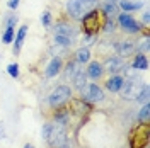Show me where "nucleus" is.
I'll return each instance as SVG.
<instances>
[{
    "label": "nucleus",
    "mask_w": 150,
    "mask_h": 148,
    "mask_svg": "<svg viewBox=\"0 0 150 148\" xmlns=\"http://www.w3.org/2000/svg\"><path fill=\"white\" fill-rule=\"evenodd\" d=\"M131 66H133L135 70H147V68H149V60H147V56L138 53V55L135 56L133 65H131Z\"/></svg>",
    "instance_id": "dca6fc26"
},
{
    "label": "nucleus",
    "mask_w": 150,
    "mask_h": 148,
    "mask_svg": "<svg viewBox=\"0 0 150 148\" xmlns=\"http://www.w3.org/2000/svg\"><path fill=\"white\" fill-rule=\"evenodd\" d=\"M7 5H9V9H17L19 0H9V2H7Z\"/></svg>",
    "instance_id": "c85d7f7f"
},
{
    "label": "nucleus",
    "mask_w": 150,
    "mask_h": 148,
    "mask_svg": "<svg viewBox=\"0 0 150 148\" xmlns=\"http://www.w3.org/2000/svg\"><path fill=\"white\" fill-rule=\"evenodd\" d=\"M26 32H28V26H21L17 36H16V41H14V53L17 55L22 48V43H24V37H26Z\"/></svg>",
    "instance_id": "2eb2a0df"
},
{
    "label": "nucleus",
    "mask_w": 150,
    "mask_h": 148,
    "mask_svg": "<svg viewBox=\"0 0 150 148\" xmlns=\"http://www.w3.org/2000/svg\"><path fill=\"white\" fill-rule=\"evenodd\" d=\"M7 72H9V75L12 78H17L19 77V65L17 63H10V65L7 66Z\"/></svg>",
    "instance_id": "bb28decb"
},
{
    "label": "nucleus",
    "mask_w": 150,
    "mask_h": 148,
    "mask_svg": "<svg viewBox=\"0 0 150 148\" xmlns=\"http://www.w3.org/2000/svg\"><path fill=\"white\" fill-rule=\"evenodd\" d=\"M108 2H116V0H108Z\"/></svg>",
    "instance_id": "72a5a7b5"
},
{
    "label": "nucleus",
    "mask_w": 150,
    "mask_h": 148,
    "mask_svg": "<svg viewBox=\"0 0 150 148\" xmlns=\"http://www.w3.org/2000/svg\"><path fill=\"white\" fill-rule=\"evenodd\" d=\"M43 138L50 143L51 148H65L67 147V131L65 124L62 123H48L43 128Z\"/></svg>",
    "instance_id": "f257e3e1"
},
{
    "label": "nucleus",
    "mask_w": 150,
    "mask_h": 148,
    "mask_svg": "<svg viewBox=\"0 0 150 148\" xmlns=\"http://www.w3.org/2000/svg\"><path fill=\"white\" fill-rule=\"evenodd\" d=\"M70 99H72V90H70V87L60 85V87H56L55 90L51 92V95H50V106H51V107H58V106L67 104Z\"/></svg>",
    "instance_id": "423d86ee"
},
{
    "label": "nucleus",
    "mask_w": 150,
    "mask_h": 148,
    "mask_svg": "<svg viewBox=\"0 0 150 148\" xmlns=\"http://www.w3.org/2000/svg\"><path fill=\"white\" fill-rule=\"evenodd\" d=\"M103 14L106 17H111L114 14H118V7L112 2H108V4H104V7H103Z\"/></svg>",
    "instance_id": "412c9836"
},
{
    "label": "nucleus",
    "mask_w": 150,
    "mask_h": 148,
    "mask_svg": "<svg viewBox=\"0 0 150 148\" xmlns=\"http://www.w3.org/2000/svg\"><path fill=\"white\" fill-rule=\"evenodd\" d=\"M80 92H82V95H84L85 99H89V101H92V102H101L104 99L103 89H101V87H97V83L85 85Z\"/></svg>",
    "instance_id": "1a4fd4ad"
},
{
    "label": "nucleus",
    "mask_w": 150,
    "mask_h": 148,
    "mask_svg": "<svg viewBox=\"0 0 150 148\" xmlns=\"http://www.w3.org/2000/svg\"><path fill=\"white\" fill-rule=\"evenodd\" d=\"M41 22H43V26H50L51 24V14L50 12H45L41 16Z\"/></svg>",
    "instance_id": "cd10ccee"
},
{
    "label": "nucleus",
    "mask_w": 150,
    "mask_h": 148,
    "mask_svg": "<svg viewBox=\"0 0 150 148\" xmlns=\"http://www.w3.org/2000/svg\"><path fill=\"white\" fill-rule=\"evenodd\" d=\"M5 138V131H4V128H2V123H0V140Z\"/></svg>",
    "instance_id": "7c9ffc66"
},
{
    "label": "nucleus",
    "mask_w": 150,
    "mask_h": 148,
    "mask_svg": "<svg viewBox=\"0 0 150 148\" xmlns=\"http://www.w3.org/2000/svg\"><path fill=\"white\" fill-rule=\"evenodd\" d=\"M75 58H77L79 63H87V61L91 60V51H89V48H80V49H77Z\"/></svg>",
    "instance_id": "a211bd4d"
},
{
    "label": "nucleus",
    "mask_w": 150,
    "mask_h": 148,
    "mask_svg": "<svg viewBox=\"0 0 150 148\" xmlns=\"http://www.w3.org/2000/svg\"><path fill=\"white\" fill-rule=\"evenodd\" d=\"M149 17H150V16H149V12H147V14L143 16V20H145V24H149Z\"/></svg>",
    "instance_id": "2f4dec72"
},
{
    "label": "nucleus",
    "mask_w": 150,
    "mask_h": 148,
    "mask_svg": "<svg viewBox=\"0 0 150 148\" xmlns=\"http://www.w3.org/2000/svg\"><path fill=\"white\" fill-rule=\"evenodd\" d=\"M62 66H63V61H62V58H53L51 61H50V65L46 66V77L48 78H53L56 75L60 73V70H62Z\"/></svg>",
    "instance_id": "f8f14e48"
},
{
    "label": "nucleus",
    "mask_w": 150,
    "mask_h": 148,
    "mask_svg": "<svg viewBox=\"0 0 150 148\" xmlns=\"http://www.w3.org/2000/svg\"><path fill=\"white\" fill-rule=\"evenodd\" d=\"M149 116H150V106H149V102L142 107V111L140 114H138V119L142 121V123H149Z\"/></svg>",
    "instance_id": "b1692460"
},
{
    "label": "nucleus",
    "mask_w": 150,
    "mask_h": 148,
    "mask_svg": "<svg viewBox=\"0 0 150 148\" xmlns=\"http://www.w3.org/2000/svg\"><path fill=\"white\" fill-rule=\"evenodd\" d=\"M68 109H70V112H74L77 116H87L92 111V106L89 102H85L84 99H70Z\"/></svg>",
    "instance_id": "6e6552de"
},
{
    "label": "nucleus",
    "mask_w": 150,
    "mask_h": 148,
    "mask_svg": "<svg viewBox=\"0 0 150 148\" xmlns=\"http://www.w3.org/2000/svg\"><path fill=\"white\" fill-rule=\"evenodd\" d=\"M55 43L58 46H70L72 44V37L68 36H62V34H55Z\"/></svg>",
    "instance_id": "5701e85b"
},
{
    "label": "nucleus",
    "mask_w": 150,
    "mask_h": 148,
    "mask_svg": "<svg viewBox=\"0 0 150 148\" xmlns=\"http://www.w3.org/2000/svg\"><path fill=\"white\" fill-rule=\"evenodd\" d=\"M138 49H143V51H147V49H149V39H145V43H143V44L138 48Z\"/></svg>",
    "instance_id": "c756f323"
},
{
    "label": "nucleus",
    "mask_w": 150,
    "mask_h": 148,
    "mask_svg": "<svg viewBox=\"0 0 150 148\" xmlns=\"http://www.w3.org/2000/svg\"><path fill=\"white\" fill-rule=\"evenodd\" d=\"M104 70H108V72H111V73H116V72H120L125 63H123V58L120 56H112V58H108V61L104 63Z\"/></svg>",
    "instance_id": "9b49d317"
},
{
    "label": "nucleus",
    "mask_w": 150,
    "mask_h": 148,
    "mask_svg": "<svg viewBox=\"0 0 150 148\" xmlns=\"http://www.w3.org/2000/svg\"><path fill=\"white\" fill-rule=\"evenodd\" d=\"M114 49L120 55V58H128V56H131L137 51V44L133 41H118L114 44Z\"/></svg>",
    "instance_id": "9d476101"
},
{
    "label": "nucleus",
    "mask_w": 150,
    "mask_h": 148,
    "mask_svg": "<svg viewBox=\"0 0 150 148\" xmlns=\"http://www.w3.org/2000/svg\"><path fill=\"white\" fill-rule=\"evenodd\" d=\"M123 80H125L123 77L114 75V77H111V78L106 80V89L111 90V92H120V89H121V85H123Z\"/></svg>",
    "instance_id": "4468645a"
},
{
    "label": "nucleus",
    "mask_w": 150,
    "mask_h": 148,
    "mask_svg": "<svg viewBox=\"0 0 150 148\" xmlns=\"http://www.w3.org/2000/svg\"><path fill=\"white\" fill-rule=\"evenodd\" d=\"M121 9L125 10V12H131V10H138L142 7V4L138 2V4H133V2H128V0H121Z\"/></svg>",
    "instance_id": "4be33fe9"
},
{
    "label": "nucleus",
    "mask_w": 150,
    "mask_h": 148,
    "mask_svg": "<svg viewBox=\"0 0 150 148\" xmlns=\"http://www.w3.org/2000/svg\"><path fill=\"white\" fill-rule=\"evenodd\" d=\"M74 85H75V89H79V90H82L87 85V73H84V70L77 72V75L74 77Z\"/></svg>",
    "instance_id": "f3484780"
},
{
    "label": "nucleus",
    "mask_w": 150,
    "mask_h": 148,
    "mask_svg": "<svg viewBox=\"0 0 150 148\" xmlns=\"http://www.w3.org/2000/svg\"><path fill=\"white\" fill-rule=\"evenodd\" d=\"M118 22H120V26H121V29L125 31V32L137 34V32H140V31H142V26L133 17H131L130 14H120Z\"/></svg>",
    "instance_id": "0eeeda50"
},
{
    "label": "nucleus",
    "mask_w": 150,
    "mask_h": 148,
    "mask_svg": "<svg viewBox=\"0 0 150 148\" xmlns=\"http://www.w3.org/2000/svg\"><path fill=\"white\" fill-rule=\"evenodd\" d=\"M97 7V0H68L67 2V14L72 19H82L85 14Z\"/></svg>",
    "instance_id": "7ed1b4c3"
},
{
    "label": "nucleus",
    "mask_w": 150,
    "mask_h": 148,
    "mask_svg": "<svg viewBox=\"0 0 150 148\" xmlns=\"http://www.w3.org/2000/svg\"><path fill=\"white\" fill-rule=\"evenodd\" d=\"M87 75H89L92 80H99V78L104 75L103 63H99V61H92V63L89 65V68H87Z\"/></svg>",
    "instance_id": "ddd939ff"
},
{
    "label": "nucleus",
    "mask_w": 150,
    "mask_h": 148,
    "mask_svg": "<svg viewBox=\"0 0 150 148\" xmlns=\"http://www.w3.org/2000/svg\"><path fill=\"white\" fill-rule=\"evenodd\" d=\"M137 101L143 102V104H147V102H149V85H143V89H142L140 95L137 97Z\"/></svg>",
    "instance_id": "a878e982"
},
{
    "label": "nucleus",
    "mask_w": 150,
    "mask_h": 148,
    "mask_svg": "<svg viewBox=\"0 0 150 148\" xmlns=\"http://www.w3.org/2000/svg\"><path fill=\"white\" fill-rule=\"evenodd\" d=\"M24 148H33V145H26V147H24Z\"/></svg>",
    "instance_id": "473e14b6"
},
{
    "label": "nucleus",
    "mask_w": 150,
    "mask_h": 148,
    "mask_svg": "<svg viewBox=\"0 0 150 148\" xmlns=\"http://www.w3.org/2000/svg\"><path fill=\"white\" fill-rule=\"evenodd\" d=\"M12 41H14V27L7 26L5 32H4V43H5V44H9V43H12Z\"/></svg>",
    "instance_id": "393cba45"
},
{
    "label": "nucleus",
    "mask_w": 150,
    "mask_h": 148,
    "mask_svg": "<svg viewBox=\"0 0 150 148\" xmlns=\"http://www.w3.org/2000/svg\"><path fill=\"white\" fill-rule=\"evenodd\" d=\"M80 20H82V31H84L85 36H96L103 29L106 16H104L103 12H99L97 9H94L89 14H85Z\"/></svg>",
    "instance_id": "f03ea898"
},
{
    "label": "nucleus",
    "mask_w": 150,
    "mask_h": 148,
    "mask_svg": "<svg viewBox=\"0 0 150 148\" xmlns=\"http://www.w3.org/2000/svg\"><path fill=\"white\" fill-rule=\"evenodd\" d=\"M142 89H143L142 80L137 78V77H133V78H125V80H123V85H121V89H120V92H121L123 99L133 101V99H137V97L140 95Z\"/></svg>",
    "instance_id": "39448f33"
},
{
    "label": "nucleus",
    "mask_w": 150,
    "mask_h": 148,
    "mask_svg": "<svg viewBox=\"0 0 150 148\" xmlns=\"http://www.w3.org/2000/svg\"><path fill=\"white\" fill-rule=\"evenodd\" d=\"M55 31H56V34L68 36V37H72V34H74V29H72V26H68V24H58Z\"/></svg>",
    "instance_id": "6ab92c4d"
},
{
    "label": "nucleus",
    "mask_w": 150,
    "mask_h": 148,
    "mask_svg": "<svg viewBox=\"0 0 150 148\" xmlns=\"http://www.w3.org/2000/svg\"><path fill=\"white\" fill-rule=\"evenodd\" d=\"M149 136H150V124L149 123H142L138 124L130 135V147L131 148H145L149 145Z\"/></svg>",
    "instance_id": "20e7f679"
},
{
    "label": "nucleus",
    "mask_w": 150,
    "mask_h": 148,
    "mask_svg": "<svg viewBox=\"0 0 150 148\" xmlns=\"http://www.w3.org/2000/svg\"><path fill=\"white\" fill-rule=\"evenodd\" d=\"M79 70H80V68H79V61H68V65H67V68H65V73H67V77L74 78Z\"/></svg>",
    "instance_id": "aec40b11"
}]
</instances>
